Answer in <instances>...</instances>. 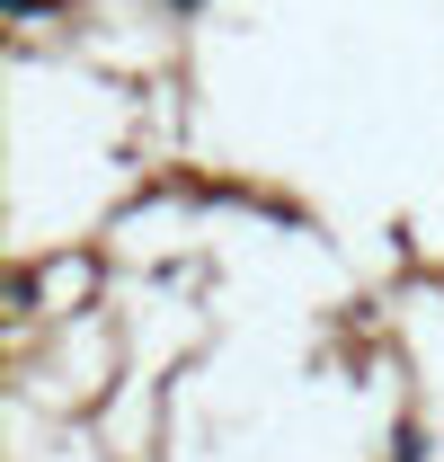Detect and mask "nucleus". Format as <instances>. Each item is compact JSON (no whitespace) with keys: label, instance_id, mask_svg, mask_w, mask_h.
<instances>
[{"label":"nucleus","instance_id":"nucleus-1","mask_svg":"<svg viewBox=\"0 0 444 462\" xmlns=\"http://www.w3.org/2000/svg\"><path fill=\"white\" fill-rule=\"evenodd\" d=\"M169 9H205V0H169Z\"/></svg>","mask_w":444,"mask_h":462}]
</instances>
